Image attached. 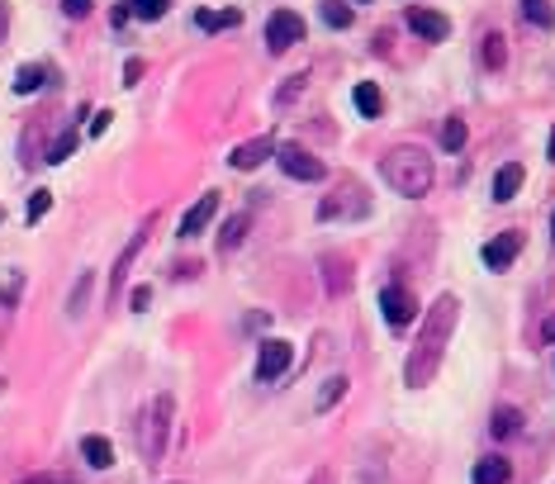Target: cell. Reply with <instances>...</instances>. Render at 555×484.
I'll return each instance as SVG.
<instances>
[{
    "instance_id": "6da1fadb",
    "label": "cell",
    "mask_w": 555,
    "mask_h": 484,
    "mask_svg": "<svg viewBox=\"0 0 555 484\" xmlns=\"http://www.w3.org/2000/svg\"><path fill=\"white\" fill-rule=\"evenodd\" d=\"M456 319H461V299L456 295H442L427 309L423 332H418L413 352H409V361H403V385H409V390H423L427 380L442 371V356H446L451 332H456Z\"/></svg>"
},
{
    "instance_id": "7a4b0ae2",
    "label": "cell",
    "mask_w": 555,
    "mask_h": 484,
    "mask_svg": "<svg viewBox=\"0 0 555 484\" xmlns=\"http://www.w3.org/2000/svg\"><path fill=\"white\" fill-rule=\"evenodd\" d=\"M380 172H384V180H390V190L403 195V199L432 195V180H436L432 157L423 153V147H394V153L380 162Z\"/></svg>"
},
{
    "instance_id": "3957f363",
    "label": "cell",
    "mask_w": 555,
    "mask_h": 484,
    "mask_svg": "<svg viewBox=\"0 0 555 484\" xmlns=\"http://www.w3.org/2000/svg\"><path fill=\"white\" fill-rule=\"evenodd\" d=\"M172 423H176V399H172V394H157V399H153V413H147V442H143V452H147V461H153V465L166 456Z\"/></svg>"
},
{
    "instance_id": "277c9868",
    "label": "cell",
    "mask_w": 555,
    "mask_h": 484,
    "mask_svg": "<svg viewBox=\"0 0 555 484\" xmlns=\"http://www.w3.org/2000/svg\"><path fill=\"white\" fill-rule=\"evenodd\" d=\"M380 309H384V323H390L394 332L409 328V323L418 319V299H413L409 286H384V290H380Z\"/></svg>"
},
{
    "instance_id": "5b68a950",
    "label": "cell",
    "mask_w": 555,
    "mask_h": 484,
    "mask_svg": "<svg viewBox=\"0 0 555 484\" xmlns=\"http://www.w3.org/2000/svg\"><path fill=\"white\" fill-rule=\"evenodd\" d=\"M266 43H271V53H285V48L304 43V20H299L295 10H276L271 20H266Z\"/></svg>"
},
{
    "instance_id": "8992f818",
    "label": "cell",
    "mask_w": 555,
    "mask_h": 484,
    "mask_svg": "<svg viewBox=\"0 0 555 484\" xmlns=\"http://www.w3.org/2000/svg\"><path fill=\"white\" fill-rule=\"evenodd\" d=\"M276 157H280V172L295 176V180H323V176H328V166L318 162L313 153H304V147H290V143H285V147H276Z\"/></svg>"
},
{
    "instance_id": "52a82bcc",
    "label": "cell",
    "mask_w": 555,
    "mask_h": 484,
    "mask_svg": "<svg viewBox=\"0 0 555 484\" xmlns=\"http://www.w3.org/2000/svg\"><path fill=\"white\" fill-rule=\"evenodd\" d=\"M295 365V347L280 342V338H266L261 352H257V380H276Z\"/></svg>"
},
{
    "instance_id": "ba28073f",
    "label": "cell",
    "mask_w": 555,
    "mask_h": 484,
    "mask_svg": "<svg viewBox=\"0 0 555 484\" xmlns=\"http://www.w3.org/2000/svg\"><path fill=\"white\" fill-rule=\"evenodd\" d=\"M517 252H523V233L508 228V233H498V238L484 242V266H489V271H508L517 261Z\"/></svg>"
},
{
    "instance_id": "9c48e42d",
    "label": "cell",
    "mask_w": 555,
    "mask_h": 484,
    "mask_svg": "<svg viewBox=\"0 0 555 484\" xmlns=\"http://www.w3.org/2000/svg\"><path fill=\"white\" fill-rule=\"evenodd\" d=\"M214 214H218V190L209 195H199L190 209H185V219H181V238H199L209 224H214Z\"/></svg>"
},
{
    "instance_id": "30bf717a",
    "label": "cell",
    "mask_w": 555,
    "mask_h": 484,
    "mask_svg": "<svg viewBox=\"0 0 555 484\" xmlns=\"http://www.w3.org/2000/svg\"><path fill=\"white\" fill-rule=\"evenodd\" d=\"M409 29L418 33V39H427V43H442L451 33V20H446V14H436V10H427V5H413L409 10Z\"/></svg>"
},
{
    "instance_id": "8fae6325",
    "label": "cell",
    "mask_w": 555,
    "mask_h": 484,
    "mask_svg": "<svg viewBox=\"0 0 555 484\" xmlns=\"http://www.w3.org/2000/svg\"><path fill=\"white\" fill-rule=\"evenodd\" d=\"M276 153V143L271 138H251V143H238V147H233V166H238V172H257V166L266 162V157H271Z\"/></svg>"
},
{
    "instance_id": "7c38bea8",
    "label": "cell",
    "mask_w": 555,
    "mask_h": 484,
    "mask_svg": "<svg viewBox=\"0 0 555 484\" xmlns=\"http://www.w3.org/2000/svg\"><path fill=\"white\" fill-rule=\"evenodd\" d=\"M147 228H153V219H147V224H143L138 233H133V242H128L124 252H119V261H114V276H110V290H114V295L124 290V271H128V266H133V257L143 252V242H147Z\"/></svg>"
},
{
    "instance_id": "4fadbf2b",
    "label": "cell",
    "mask_w": 555,
    "mask_h": 484,
    "mask_svg": "<svg viewBox=\"0 0 555 484\" xmlns=\"http://www.w3.org/2000/svg\"><path fill=\"white\" fill-rule=\"evenodd\" d=\"M81 456H86V465L91 471H110L114 465V446H110V437H81Z\"/></svg>"
},
{
    "instance_id": "5bb4252c",
    "label": "cell",
    "mask_w": 555,
    "mask_h": 484,
    "mask_svg": "<svg viewBox=\"0 0 555 484\" xmlns=\"http://www.w3.org/2000/svg\"><path fill=\"white\" fill-rule=\"evenodd\" d=\"M517 190H523V166H517V162L498 166V176H494V199H498V205H508Z\"/></svg>"
},
{
    "instance_id": "9a60e30c",
    "label": "cell",
    "mask_w": 555,
    "mask_h": 484,
    "mask_svg": "<svg viewBox=\"0 0 555 484\" xmlns=\"http://www.w3.org/2000/svg\"><path fill=\"white\" fill-rule=\"evenodd\" d=\"M351 100H357V110L366 114V119H380V110H384V95H380V86H375V81H361V86L351 91Z\"/></svg>"
},
{
    "instance_id": "2e32d148",
    "label": "cell",
    "mask_w": 555,
    "mask_h": 484,
    "mask_svg": "<svg viewBox=\"0 0 555 484\" xmlns=\"http://www.w3.org/2000/svg\"><path fill=\"white\" fill-rule=\"evenodd\" d=\"M508 475H513V465L503 456H484L475 465V484H508Z\"/></svg>"
},
{
    "instance_id": "e0dca14e",
    "label": "cell",
    "mask_w": 555,
    "mask_h": 484,
    "mask_svg": "<svg viewBox=\"0 0 555 484\" xmlns=\"http://www.w3.org/2000/svg\"><path fill=\"white\" fill-rule=\"evenodd\" d=\"M91 290H95V271H81L76 286H72V299H66V313H72V319H81V313H86Z\"/></svg>"
},
{
    "instance_id": "ac0fdd59",
    "label": "cell",
    "mask_w": 555,
    "mask_h": 484,
    "mask_svg": "<svg viewBox=\"0 0 555 484\" xmlns=\"http://www.w3.org/2000/svg\"><path fill=\"white\" fill-rule=\"evenodd\" d=\"M195 24L205 29V33H218V29L242 24V14H238V10H199V14H195Z\"/></svg>"
},
{
    "instance_id": "d6986e66",
    "label": "cell",
    "mask_w": 555,
    "mask_h": 484,
    "mask_svg": "<svg viewBox=\"0 0 555 484\" xmlns=\"http://www.w3.org/2000/svg\"><path fill=\"white\" fill-rule=\"evenodd\" d=\"M489 432H494L498 442H508L513 432H523V413H517V409H498L494 423H489Z\"/></svg>"
},
{
    "instance_id": "ffe728a7",
    "label": "cell",
    "mask_w": 555,
    "mask_h": 484,
    "mask_svg": "<svg viewBox=\"0 0 555 484\" xmlns=\"http://www.w3.org/2000/svg\"><path fill=\"white\" fill-rule=\"evenodd\" d=\"M523 14L536 29H555V5L551 0H523Z\"/></svg>"
},
{
    "instance_id": "44dd1931",
    "label": "cell",
    "mask_w": 555,
    "mask_h": 484,
    "mask_svg": "<svg viewBox=\"0 0 555 484\" xmlns=\"http://www.w3.org/2000/svg\"><path fill=\"white\" fill-rule=\"evenodd\" d=\"M503 62H508V39H503V33H489V39H484V66L498 72Z\"/></svg>"
},
{
    "instance_id": "7402d4cb",
    "label": "cell",
    "mask_w": 555,
    "mask_h": 484,
    "mask_svg": "<svg viewBox=\"0 0 555 484\" xmlns=\"http://www.w3.org/2000/svg\"><path fill=\"white\" fill-rule=\"evenodd\" d=\"M43 86V66H20V72H14V95H33V91H39Z\"/></svg>"
},
{
    "instance_id": "603a6c76",
    "label": "cell",
    "mask_w": 555,
    "mask_h": 484,
    "mask_svg": "<svg viewBox=\"0 0 555 484\" xmlns=\"http://www.w3.org/2000/svg\"><path fill=\"white\" fill-rule=\"evenodd\" d=\"M242 238H247V214H233V219L224 224V238H218V247H224V252H233Z\"/></svg>"
},
{
    "instance_id": "cb8c5ba5",
    "label": "cell",
    "mask_w": 555,
    "mask_h": 484,
    "mask_svg": "<svg viewBox=\"0 0 555 484\" xmlns=\"http://www.w3.org/2000/svg\"><path fill=\"white\" fill-rule=\"evenodd\" d=\"M442 147L446 153H461L465 147V119H446L442 124Z\"/></svg>"
},
{
    "instance_id": "d4e9b609",
    "label": "cell",
    "mask_w": 555,
    "mask_h": 484,
    "mask_svg": "<svg viewBox=\"0 0 555 484\" xmlns=\"http://www.w3.org/2000/svg\"><path fill=\"white\" fill-rule=\"evenodd\" d=\"M347 195H357V205H351L357 214H366V209H370V205H366V195H361L357 186H347ZM338 214H342V205H328V199L318 205V219H323V224H328V219H338Z\"/></svg>"
},
{
    "instance_id": "484cf974",
    "label": "cell",
    "mask_w": 555,
    "mask_h": 484,
    "mask_svg": "<svg viewBox=\"0 0 555 484\" xmlns=\"http://www.w3.org/2000/svg\"><path fill=\"white\" fill-rule=\"evenodd\" d=\"M323 24H332V29H351V10L342 5V0H323Z\"/></svg>"
},
{
    "instance_id": "4316f807",
    "label": "cell",
    "mask_w": 555,
    "mask_h": 484,
    "mask_svg": "<svg viewBox=\"0 0 555 484\" xmlns=\"http://www.w3.org/2000/svg\"><path fill=\"white\" fill-rule=\"evenodd\" d=\"M48 209H53V190H33V195H29V209H24V219H29V224H39Z\"/></svg>"
},
{
    "instance_id": "83f0119b",
    "label": "cell",
    "mask_w": 555,
    "mask_h": 484,
    "mask_svg": "<svg viewBox=\"0 0 555 484\" xmlns=\"http://www.w3.org/2000/svg\"><path fill=\"white\" fill-rule=\"evenodd\" d=\"M72 153H76V133H62V138L48 147V162H66Z\"/></svg>"
},
{
    "instance_id": "f1b7e54d",
    "label": "cell",
    "mask_w": 555,
    "mask_h": 484,
    "mask_svg": "<svg viewBox=\"0 0 555 484\" xmlns=\"http://www.w3.org/2000/svg\"><path fill=\"white\" fill-rule=\"evenodd\" d=\"M342 394H347V380H342V375H338V380H328V385H323V394H318V409H332Z\"/></svg>"
},
{
    "instance_id": "f546056e",
    "label": "cell",
    "mask_w": 555,
    "mask_h": 484,
    "mask_svg": "<svg viewBox=\"0 0 555 484\" xmlns=\"http://www.w3.org/2000/svg\"><path fill=\"white\" fill-rule=\"evenodd\" d=\"M166 5H172V0H133V10H138V20H162V14H166Z\"/></svg>"
},
{
    "instance_id": "4dcf8cb0",
    "label": "cell",
    "mask_w": 555,
    "mask_h": 484,
    "mask_svg": "<svg viewBox=\"0 0 555 484\" xmlns=\"http://www.w3.org/2000/svg\"><path fill=\"white\" fill-rule=\"evenodd\" d=\"M147 72V66H143V57H128L124 62V86H138V76Z\"/></svg>"
},
{
    "instance_id": "1f68e13d",
    "label": "cell",
    "mask_w": 555,
    "mask_h": 484,
    "mask_svg": "<svg viewBox=\"0 0 555 484\" xmlns=\"http://www.w3.org/2000/svg\"><path fill=\"white\" fill-rule=\"evenodd\" d=\"M91 5H95V0H62V10L72 14V20H86V14H91Z\"/></svg>"
},
{
    "instance_id": "d6a6232c",
    "label": "cell",
    "mask_w": 555,
    "mask_h": 484,
    "mask_svg": "<svg viewBox=\"0 0 555 484\" xmlns=\"http://www.w3.org/2000/svg\"><path fill=\"white\" fill-rule=\"evenodd\" d=\"M147 299H153V290H147V286H138V290H133V295H128L133 313H143V309H147Z\"/></svg>"
},
{
    "instance_id": "836d02e7",
    "label": "cell",
    "mask_w": 555,
    "mask_h": 484,
    "mask_svg": "<svg viewBox=\"0 0 555 484\" xmlns=\"http://www.w3.org/2000/svg\"><path fill=\"white\" fill-rule=\"evenodd\" d=\"M110 119H114V114H110V110H100V114H95V119H91V133H95V138H100V133H105V128H110Z\"/></svg>"
},
{
    "instance_id": "e575fe53",
    "label": "cell",
    "mask_w": 555,
    "mask_h": 484,
    "mask_svg": "<svg viewBox=\"0 0 555 484\" xmlns=\"http://www.w3.org/2000/svg\"><path fill=\"white\" fill-rule=\"evenodd\" d=\"M24 484H62V480L48 475V471H39V475H24Z\"/></svg>"
},
{
    "instance_id": "d590c367",
    "label": "cell",
    "mask_w": 555,
    "mask_h": 484,
    "mask_svg": "<svg viewBox=\"0 0 555 484\" xmlns=\"http://www.w3.org/2000/svg\"><path fill=\"white\" fill-rule=\"evenodd\" d=\"M5 33H10V5L0 0V43H5Z\"/></svg>"
},
{
    "instance_id": "8d00e7d4",
    "label": "cell",
    "mask_w": 555,
    "mask_h": 484,
    "mask_svg": "<svg viewBox=\"0 0 555 484\" xmlns=\"http://www.w3.org/2000/svg\"><path fill=\"white\" fill-rule=\"evenodd\" d=\"M542 338H546V342H555V313H551V319L542 323Z\"/></svg>"
},
{
    "instance_id": "74e56055",
    "label": "cell",
    "mask_w": 555,
    "mask_h": 484,
    "mask_svg": "<svg viewBox=\"0 0 555 484\" xmlns=\"http://www.w3.org/2000/svg\"><path fill=\"white\" fill-rule=\"evenodd\" d=\"M309 484H338V480H332V475H328V471H318V475H313V480H309Z\"/></svg>"
},
{
    "instance_id": "f35d334b",
    "label": "cell",
    "mask_w": 555,
    "mask_h": 484,
    "mask_svg": "<svg viewBox=\"0 0 555 484\" xmlns=\"http://www.w3.org/2000/svg\"><path fill=\"white\" fill-rule=\"evenodd\" d=\"M546 162H555V128H551V138H546Z\"/></svg>"
},
{
    "instance_id": "ab89813d",
    "label": "cell",
    "mask_w": 555,
    "mask_h": 484,
    "mask_svg": "<svg viewBox=\"0 0 555 484\" xmlns=\"http://www.w3.org/2000/svg\"><path fill=\"white\" fill-rule=\"evenodd\" d=\"M551 242H555V214H551Z\"/></svg>"
},
{
    "instance_id": "60d3db41",
    "label": "cell",
    "mask_w": 555,
    "mask_h": 484,
    "mask_svg": "<svg viewBox=\"0 0 555 484\" xmlns=\"http://www.w3.org/2000/svg\"><path fill=\"white\" fill-rule=\"evenodd\" d=\"M361 5H370V0H361Z\"/></svg>"
}]
</instances>
